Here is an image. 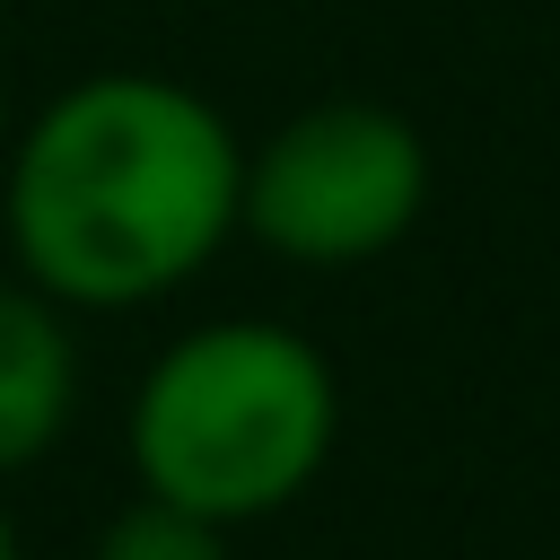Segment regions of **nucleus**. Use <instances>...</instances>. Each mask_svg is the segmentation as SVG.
Here are the masks:
<instances>
[{
  "label": "nucleus",
  "mask_w": 560,
  "mask_h": 560,
  "mask_svg": "<svg viewBox=\"0 0 560 560\" xmlns=\"http://www.w3.org/2000/svg\"><path fill=\"white\" fill-rule=\"evenodd\" d=\"M0 560H26V551H18V525H9V508H0Z\"/></svg>",
  "instance_id": "obj_6"
},
{
  "label": "nucleus",
  "mask_w": 560,
  "mask_h": 560,
  "mask_svg": "<svg viewBox=\"0 0 560 560\" xmlns=\"http://www.w3.org/2000/svg\"><path fill=\"white\" fill-rule=\"evenodd\" d=\"M236 192L245 140L201 88L166 70H96L9 131L0 228L44 298L105 315L184 289L236 236Z\"/></svg>",
  "instance_id": "obj_1"
},
{
  "label": "nucleus",
  "mask_w": 560,
  "mask_h": 560,
  "mask_svg": "<svg viewBox=\"0 0 560 560\" xmlns=\"http://www.w3.org/2000/svg\"><path fill=\"white\" fill-rule=\"evenodd\" d=\"M79 411V332L70 306L26 271L0 280V481L35 472Z\"/></svg>",
  "instance_id": "obj_4"
},
{
  "label": "nucleus",
  "mask_w": 560,
  "mask_h": 560,
  "mask_svg": "<svg viewBox=\"0 0 560 560\" xmlns=\"http://www.w3.org/2000/svg\"><path fill=\"white\" fill-rule=\"evenodd\" d=\"M0 140H9V79H0Z\"/></svg>",
  "instance_id": "obj_7"
},
{
  "label": "nucleus",
  "mask_w": 560,
  "mask_h": 560,
  "mask_svg": "<svg viewBox=\"0 0 560 560\" xmlns=\"http://www.w3.org/2000/svg\"><path fill=\"white\" fill-rule=\"evenodd\" d=\"M429 210V140L376 96L298 105L245 149L236 228L298 271H359L394 254Z\"/></svg>",
  "instance_id": "obj_3"
},
{
  "label": "nucleus",
  "mask_w": 560,
  "mask_h": 560,
  "mask_svg": "<svg viewBox=\"0 0 560 560\" xmlns=\"http://www.w3.org/2000/svg\"><path fill=\"white\" fill-rule=\"evenodd\" d=\"M88 560H228V525H210V516L140 490L131 508L105 516V534H96Z\"/></svg>",
  "instance_id": "obj_5"
},
{
  "label": "nucleus",
  "mask_w": 560,
  "mask_h": 560,
  "mask_svg": "<svg viewBox=\"0 0 560 560\" xmlns=\"http://www.w3.org/2000/svg\"><path fill=\"white\" fill-rule=\"evenodd\" d=\"M341 438V376L332 359L262 315H219L175 332L122 420L131 481L175 499L210 525L280 516Z\"/></svg>",
  "instance_id": "obj_2"
}]
</instances>
